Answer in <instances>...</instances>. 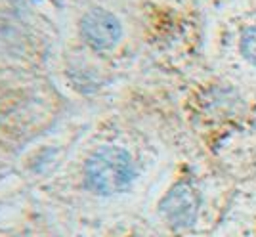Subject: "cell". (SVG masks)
Here are the masks:
<instances>
[{
	"label": "cell",
	"mask_w": 256,
	"mask_h": 237,
	"mask_svg": "<svg viewBox=\"0 0 256 237\" xmlns=\"http://www.w3.org/2000/svg\"><path fill=\"white\" fill-rule=\"evenodd\" d=\"M136 178L130 153L117 146L98 148L84 162V184L96 195L111 197L124 194Z\"/></svg>",
	"instance_id": "6da1fadb"
},
{
	"label": "cell",
	"mask_w": 256,
	"mask_h": 237,
	"mask_svg": "<svg viewBox=\"0 0 256 237\" xmlns=\"http://www.w3.org/2000/svg\"><path fill=\"white\" fill-rule=\"evenodd\" d=\"M199 208H201V194L190 182L174 184L159 203L162 218L176 230L193 226L199 214Z\"/></svg>",
	"instance_id": "7a4b0ae2"
},
{
	"label": "cell",
	"mask_w": 256,
	"mask_h": 237,
	"mask_svg": "<svg viewBox=\"0 0 256 237\" xmlns=\"http://www.w3.org/2000/svg\"><path fill=\"white\" fill-rule=\"evenodd\" d=\"M80 34L94 52H109L122 38V25L113 12L92 8L80 20Z\"/></svg>",
	"instance_id": "3957f363"
},
{
	"label": "cell",
	"mask_w": 256,
	"mask_h": 237,
	"mask_svg": "<svg viewBox=\"0 0 256 237\" xmlns=\"http://www.w3.org/2000/svg\"><path fill=\"white\" fill-rule=\"evenodd\" d=\"M239 52L248 64L256 65V25L245 29L239 40Z\"/></svg>",
	"instance_id": "277c9868"
}]
</instances>
